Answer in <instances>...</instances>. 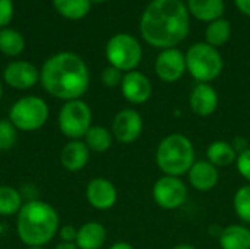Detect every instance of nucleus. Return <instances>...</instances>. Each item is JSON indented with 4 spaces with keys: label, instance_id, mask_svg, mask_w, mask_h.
I'll list each match as a JSON object with an SVG mask.
<instances>
[{
    "label": "nucleus",
    "instance_id": "36",
    "mask_svg": "<svg viewBox=\"0 0 250 249\" xmlns=\"http://www.w3.org/2000/svg\"><path fill=\"white\" fill-rule=\"evenodd\" d=\"M54 249H79L75 242H60Z\"/></svg>",
    "mask_w": 250,
    "mask_h": 249
},
{
    "label": "nucleus",
    "instance_id": "4",
    "mask_svg": "<svg viewBox=\"0 0 250 249\" xmlns=\"http://www.w3.org/2000/svg\"><path fill=\"white\" fill-rule=\"evenodd\" d=\"M196 161V150L192 139L179 132L166 135L157 145L155 164L163 175L182 178L186 176Z\"/></svg>",
    "mask_w": 250,
    "mask_h": 249
},
{
    "label": "nucleus",
    "instance_id": "9",
    "mask_svg": "<svg viewBox=\"0 0 250 249\" xmlns=\"http://www.w3.org/2000/svg\"><path fill=\"white\" fill-rule=\"evenodd\" d=\"M152 201L161 210L173 211L183 207L188 201L189 189L182 178L163 175L152 185Z\"/></svg>",
    "mask_w": 250,
    "mask_h": 249
},
{
    "label": "nucleus",
    "instance_id": "34",
    "mask_svg": "<svg viewBox=\"0 0 250 249\" xmlns=\"http://www.w3.org/2000/svg\"><path fill=\"white\" fill-rule=\"evenodd\" d=\"M236 7L246 16H250V0H233Z\"/></svg>",
    "mask_w": 250,
    "mask_h": 249
},
{
    "label": "nucleus",
    "instance_id": "16",
    "mask_svg": "<svg viewBox=\"0 0 250 249\" xmlns=\"http://www.w3.org/2000/svg\"><path fill=\"white\" fill-rule=\"evenodd\" d=\"M188 183L198 192H211L220 182V169L208 160H196L186 175Z\"/></svg>",
    "mask_w": 250,
    "mask_h": 249
},
{
    "label": "nucleus",
    "instance_id": "39",
    "mask_svg": "<svg viewBox=\"0 0 250 249\" xmlns=\"http://www.w3.org/2000/svg\"><path fill=\"white\" fill-rule=\"evenodd\" d=\"M26 249H44L42 247H26Z\"/></svg>",
    "mask_w": 250,
    "mask_h": 249
},
{
    "label": "nucleus",
    "instance_id": "14",
    "mask_svg": "<svg viewBox=\"0 0 250 249\" xmlns=\"http://www.w3.org/2000/svg\"><path fill=\"white\" fill-rule=\"evenodd\" d=\"M3 79L15 90H29L40 81V70L31 62L15 60L4 68Z\"/></svg>",
    "mask_w": 250,
    "mask_h": 249
},
{
    "label": "nucleus",
    "instance_id": "13",
    "mask_svg": "<svg viewBox=\"0 0 250 249\" xmlns=\"http://www.w3.org/2000/svg\"><path fill=\"white\" fill-rule=\"evenodd\" d=\"M120 91L127 103L133 106H141L151 98L152 84L145 73L139 70H132L123 75Z\"/></svg>",
    "mask_w": 250,
    "mask_h": 249
},
{
    "label": "nucleus",
    "instance_id": "38",
    "mask_svg": "<svg viewBox=\"0 0 250 249\" xmlns=\"http://www.w3.org/2000/svg\"><path fill=\"white\" fill-rule=\"evenodd\" d=\"M3 97V85H1V81H0V100Z\"/></svg>",
    "mask_w": 250,
    "mask_h": 249
},
{
    "label": "nucleus",
    "instance_id": "30",
    "mask_svg": "<svg viewBox=\"0 0 250 249\" xmlns=\"http://www.w3.org/2000/svg\"><path fill=\"white\" fill-rule=\"evenodd\" d=\"M234 166H236L239 175L246 181V183H250V148L237 156Z\"/></svg>",
    "mask_w": 250,
    "mask_h": 249
},
{
    "label": "nucleus",
    "instance_id": "3",
    "mask_svg": "<svg viewBox=\"0 0 250 249\" xmlns=\"http://www.w3.org/2000/svg\"><path fill=\"white\" fill-rule=\"evenodd\" d=\"M60 229L57 210L45 201L31 200L23 203L16 214V235L26 247H45Z\"/></svg>",
    "mask_w": 250,
    "mask_h": 249
},
{
    "label": "nucleus",
    "instance_id": "17",
    "mask_svg": "<svg viewBox=\"0 0 250 249\" xmlns=\"http://www.w3.org/2000/svg\"><path fill=\"white\" fill-rule=\"evenodd\" d=\"M91 158V150L86 147L83 139H73L64 144L60 151V164L64 170L76 173L83 170Z\"/></svg>",
    "mask_w": 250,
    "mask_h": 249
},
{
    "label": "nucleus",
    "instance_id": "22",
    "mask_svg": "<svg viewBox=\"0 0 250 249\" xmlns=\"http://www.w3.org/2000/svg\"><path fill=\"white\" fill-rule=\"evenodd\" d=\"M114 136L111 129L103 125H92L86 135L83 136V142L91 150V153H105L111 148Z\"/></svg>",
    "mask_w": 250,
    "mask_h": 249
},
{
    "label": "nucleus",
    "instance_id": "24",
    "mask_svg": "<svg viewBox=\"0 0 250 249\" xmlns=\"http://www.w3.org/2000/svg\"><path fill=\"white\" fill-rule=\"evenodd\" d=\"M23 205L21 192L10 185H0V216H16Z\"/></svg>",
    "mask_w": 250,
    "mask_h": 249
},
{
    "label": "nucleus",
    "instance_id": "5",
    "mask_svg": "<svg viewBox=\"0 0 250 249\" xmlns=\"http://www.w3.org/2000/svg\"><path fill=\"white\" fill-rule=\"evenodd\" d=\"M185 56L188 73L198 84H211L220 78L224 70V59L221 53L208 43L199 41L192 44Z\"/></svg>",
    "mask_w": 250,
    "mask_h": 249
},
{
    "label": "nucleus",
    "instance_id": "12",
    "mask_svg": "<svg viewBox=\"0 0 250 249\" xmlns=\"http://www.w3.org/2000/svg\"><path fill=\"white\" fill-rule=\"evenodd\" d=\"M85 197L92 208L98 211H107L117 204L119 192L111 181L105 178H94L85 188Z\"/></svg>",
    "mask_w": 250,
    "mask_h": 249
},
{
    "label": "nucleus",
    "instance_id": "31",
    "mask_svg": "<svg viewBox=\"0 0 250 249\" xmlns=\"http://www.w3.org/2000/svg\"><path fill=\"white\" fill-rule=\"evenodd\" d=\"M13 16V3L12 0H0V28L7 25Z\"/></svg>",
    "mask_w": 250,
    "mask_h": 249
},
{
    "label": "nucleus",
    "instance_id": "7",
    "mask_svg": "<svg viewBox=\"0 0 250 249\" xmlns=\"http://www.w3.org/2000/svg\"><path fill=\"white\" fill-rule=\"evenodd\" d=\"M142 54L144 50L139 40L126 32L113 35L105 44V57L108 65L117 68L123 73L136 70L142 62Z\"/></svg>",
    "mask_w": 250,
    "mask_h": 249
},
{
    "label": "nucleus",
    "instance_id": "32",
    "mask_svg": "<svg viewBox=\"0 0 250 249\" xmlns=\"http://www.w3.org/2000/svg\"><path fill=\"white\" fill-rule=\"evenodd\" d=\"M76 235H78V229L72 225H64V226H60L59 229V236L62 242H75Z\"/></svg>",
    "mask_w": 250,
    "mask_h": 249
},
{
    "label": "nucleus",
    "instance_id": "23",
    "mask_svg": "<svg viewBox=\"0 0 250 249\" xmlns=\"http://www.w3.org/2000/svg\"><path fill=\"white\" fill-rule=\"evenodd\" d=\"M230 37H231V23L224 18L209 22L205 29V43H208L215 48L227 44Z\"/></svg>",
    "mask_w": 250,
    "mask_h": 249
},
{
    "label": "nucleus",
    "instance_id": "35",
    "mask_svg": "<svg viewBox=\"0 0 250 249\" xmlns=\"http://www.w3.org/2000/svg\"><path fill=\"white\" fill-rule=\"evenodd\" d=\"M108 249H135V247L129 242H125V241H119V242H114L113 245H110Z\"/></svg>",
    "mask_w": 250,
    "mask_h": 249
},
{
    "label": "nucleus",
    "instance_id": "26",
    "mask_svg": "<svg viewBox=\"0 0 250 249\" xmlns=\"http://www.w3.org/2000/svg\"><path fill=\"white\" fill-rule=\"evenodd\" d=\"M23 48H25V40L22 34L9 28L0 29V51L3 54L15 57L21 54Z\"/></svg>",
    "mask_w": 250,
    "mask_h": 249
},
{
    "label": "nucleus",
    "instance_id": "18",
    "mask_svg": "<svg viewBox=\"0 0 250 249\" xmlns=\"http://www.w3.org/2000/svg\"><path fill=\"white\" fill-rule=\"evenodd\" d=\"M107 242V229L100 222H86L78 227L76 247L79 249H101Z\"/></svg>",
    "mask_w": 250,
    "mask_h": 249
},
{
    "label": "nucleus",
    "instance_id": "8",
    "mask_svg": "<svg viewBox=\"0 0 250 249\" xmlns=\"http://www.w3.org/2000/svg\"><path fill=\"white\" fill-rule=\"evenodd\" d=\"M59 129L69 139H83L92 126V110L82 98L64 101L59 112Z\"/></svg>",
    "mask_w": 250,
    "mask_h": 249
},
{
    "label": "nucleus",
    "instance_id": "21",
    "mask_svg": "<svg viewBox=\"0 0 250 249\" xmlns=\"http://www.w3.org/2000/svg\"><path fill=\"white\" fill-rule=\"evenodd\" d=\"M237 156L231 141L226 139H215L207 148V160L218 169L236 164Z\"/></svg>",
    "mask_w": 250,
    "mask_h": 249
},
{
    "label": "nucleus",
    "instance_id": "19",
    "mask_svg": "<svg viewBox=\"0 0 250 249\" xmlns=\"http://www.w3.org/2000/svg\"><path fill=\"white\" fill-rule=\"evenodd\" d=\"M221 249H250V227L246 225H229L218 233Z\"/></svg>",
    "mask_w": 250,
    "mask_h": 249
},
{
    "label": "nucleus",
    "instance_id": "2",
    "mask_svg": "<svg viewBox=\"0 0 250 249\" xmlns=\"http://www.w3.org/2000/svg\"><path fill=\"white\" fill-rule=\"evenodd\" d=\"M40 82L54 98L78 100L89 88V69L81 56L62 51L45 60L40 72Z\"/></svg>",
    "mask_w": 250,
    "mask_h": 249
},
{
    "label": "nucleus",
    "instance_id": "40",
    "mask_svg": "<svg viewBox=\"0 0 250 249\" xmlns=\"http://www.w3.org/2000/svg\"><path fill=\"white\" fill-rule=\"evenodd\" d=\"M91 1H95V3H103V1H105V0H91Z\"/></svg>",
    "mask_w": 250,
    "mask_h": 249
},
{
    "label": "nucleus",
    "instance_id": "33",
    "mask_svg": "<svg viewBox=\"0 0 250 249\" xmlns=\"http://www.w3.org/2000/svg\"><path fill=\"white\" fill-rule=\"evenodd\" d=\"M231 144H233V147H234V150H236L237 154H242L243 151H246V150L250 148V142L246 136H236L231 141Z\"/></svg>",
    "mask_w": 250,
    "mask_h": 249
},
{
    "label": "nucleus",
    "instance_id": "15",
    "mask_svg": "<svg viewBox=\"0 0 250 249\" xmlns=\"http://www.w3.org/2000/svg\"><path fill=\"white\" fill-rule=\"evenodd\" d=\"M220 104L217 90L211 84H196L189 94V107L199 117L212 116Z\"/></svg>",
    "mask_w": 250,
    "mask_h": 249
},
{
    "label": "nucleus",
    "instance_id": "25",
    "mask_svg": "<svg viewBox=\"0 0 250 249\" xmlns=\"http://www.w3.org/2000/svg\"><path fill=\"white\" fill-rule=\"evenodd\" d=\"M56 10L66 19H82L91 10V0H53Z\"/></svg>",
    "mask_w": 250,
    "mask_h": 249
},
{
    "label": "nucleus",
    "instance_id": "29",
    "mask_svg": "<svg viewBox=\"0 0 250 249\" xmlns=\"http://www.w3.org/2000/svg\"><path fill=\"white\" fill-rule=\"evenodd\" d=\"M123 72L119 70L117 68L114 66H107L103 73H101V82L107 87V88H116V87H120L122 85V81H123Z\"/></svg>",
    "mask_w": 250,
    "mask_h": 249
},
{
    "label": "nucleus",
    "instance_id": "20",
    "mask_svg": "<svg viewBox=\"0 0 250 249\" xmlns=\"http://www.w3.org/2000/svg\"><path fill=\"white\" fill-rule=\"evenodd\" d=\"M186 6L190 16L207 23L223 18L226 12L224 0H188Z\"/></svg>",
    "mask_w": 250,
    "mask_h": 249
},
{
    "label": "nucleus",
    "instance_id": "27",
    "mask_svg": "<svg viewBox=\"0 0 250 249\" xmlns=\"http://www.w3.org/2000/svg\"><path fill=\"white\" fill-rule=\"evenodd\" d=\"M233 210L243 225L250 226V183H245L236 189L233 195Z\"/></svg>",
    "mask_w": 250,
    "mask_h": 249
},
{
    "label": "nucleus",
    "instance_id": "11",
    "mask_svg": "<svg viewBox=\"0 0 250 249\" xmlns=\"http://www.w3.org/2000/svg\"><path fill=\"white\" fill-rule=\"evenodd\" d=\"M154 69L160 81L166 84H174L180 81L188 72L186 56L177 47L161 50L155 59Z\"/></svg>",
    "mask_w": 250,
    "mask_h": 249
},
{
    "label": "nucleus",
    "instance_id": "28",
    "mask_svg": "<svg viewBox=\"0 0 250 249\" xmlns=\"http://www.w3.org/2000/svg\"><path fill=\"white\" fill-rule=\"evenodd\" d=\"M18 142V129L9 119L0 120V151L12 150Z\"/></svg>",
    "mask_w": 250,
    "mask_h": 249
},
{
    "label": "nucleus",
    "instance_id": "37",
    "mask_svg": "<svg viewBox=\"0 0 250 249\" xmlns=\"http://www.w3.org/2000/svg\"><path fill=\"white\" fill-rule=\"evenodd\" d=\"M171 249H199L198 247L192 245V244H177L174 245Z\"/></svg>",
    "mask_w": 250,
    "mask_h": 249
},
{
    "label": "nucleus",
    "instance_id": "6",
    "mask_svg": "<svg viewBox=\"0 0 250 249\" xmlns=\"http://www.w3.org/2000/svg\"><path fill=\"white\" fill-rule=\"evenodd\" d=\"M50 117V109L44 98L25 95L16 100L9 110V120L18 131L34 132L41 129Z\"/></svg>",
    "mask_w": 250,
    "mask_h": 249
},
{
    "label": "nucleus",
    "instance_id": "10",
    "mask_svg": "<svg viewBox=\"0 0 250 249\" xmlns=\"http://www.w3.org/2000/svg\"><path fill=\"white\" fill-rule=\"evenodd\" d=\"M111 134L120 144L130 145L136 142L144 132V119L136 109H122L111 122Z\"/></svg>",
    "mask_w": 250,
    "mask_h": 249
},
{
    "label": "nucleus",
    "instance_id": "1",
    "mask_svg": "<svg viewBox=\"0 0 250 249\" xmlns=\"http://www.w3.org/2000/svg\"><path fill=\"white\" fill-rule=\"evenodd\" d=\"M142 40L151 47H177L190 31V13L183 0H152L139 22Z\"/></svg>",
    "mask_w": 250,
    "mask_h": 249
}]
</instances>
